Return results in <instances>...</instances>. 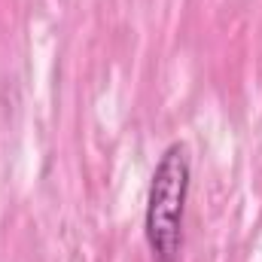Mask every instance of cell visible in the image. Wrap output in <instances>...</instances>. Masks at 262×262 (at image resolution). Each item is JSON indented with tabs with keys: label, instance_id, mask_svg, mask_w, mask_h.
Masks as SVG:
<instances>
[{
	"label": "cell",
	"instance_id": "1",
	"mask_svg": "<svg viewBox=\"0 0 262 262\" xmlns=\"http://www.w3.org/2000/svg\"><path fill=\"white\" fill-rule=\"evenodd\" d=\"M189 177H192V168H189L186 146L171 143L152 171V183L146 195V216H143L146 244L159 262H174L180 253Z\"/></svg>",
	"mask_w": 262,
	"mask_h": 262
}]
</instances>
